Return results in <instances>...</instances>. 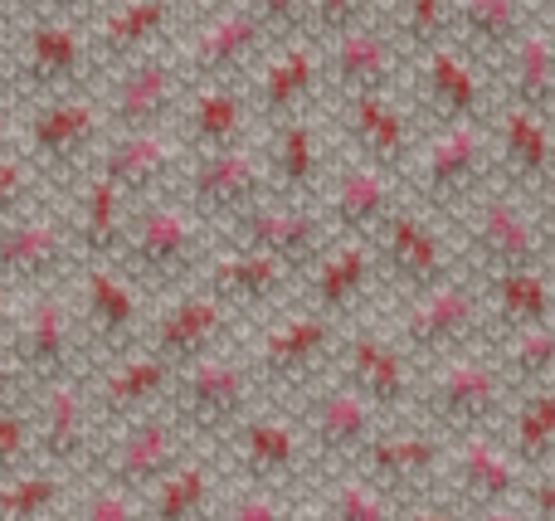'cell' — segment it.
Segmentation results:
<instances>
[{
    "label": "cell",
    "mask_w": 555,
    "mask_h": 521,
    "mask_svg": "<svg viewBox=\"0 0 555 521\" xmlns=\"http://www.w3.org/2000/svg\"><path fill=\"white\" fill-rule=\"evenodd\" d=\"M351 322L317 312L312 302L293 298L287 308L269 312V317L249 322L244 331V351H249L254 370H259L263 400H293L297 390L317 386L336 370L341 341Z\"/></svg>",
    "instance_id": "obj_2"
},
{
    "label": "cell",
    "mask_w": 555,
    "mask_h": 521,
    "mask_svg": "<svg viewBox=\"0 0 555 521\" xmlns=\"http://www.w3.org/2000/svg\"><path fill=\"white\" fill-rule=\"evenodd\" d=\"M478 278H482V298H488V337L492 341L555 317L551 263H521V269L478 273Z\"/></svg>",
    "instance_id": "obj_41"
},
{
    "label": "cell",
    "mask_w": 555,
    "mask_h": 521,
    "mask_svg": "<svg viewBox=\"0 0 555 521\" xmlns=\"http://www.w3.org/2000/svg\"><path fill=\"white\" fill-rule=\"evenodd\" d=\"M20 136H25V107H20L15 97L0 88V152L20 146Z\"/></svg>",
    "instance_id": "obj_58"
},
{
    "label": "cell",
    "mask_w": 555,
    "mask_h": 521,
    "mask_svg": "<svg viewBox=\"0 0 555 521\" xmlns=\"http://www.w3.org/2000/svg\"><path fill=\"white\" fill-rule=\"evenodd\" d=\"M273 44V29L244 0L195 5V15L185 19L181 39H176L191 78H240V83H249V74Z\"/></svg>",
    "instance_id": "obj_16"
},
{
    "label": "cell",
    "mask_w": 555,
    "mask_h": 521,
    "mask_svg": "<svg viewBox=\"0 0 555 521\" xmlns=\"http://www.w3.org/2000/svg\"><path fill=\"white\" fill-rule=\"evenodd\" d=\"M414 107L429 127L443 122H468V117H492L488 113V64L478 54L443 39V44L414 54Z\"/></svg>",
    "instance_id": "obj_28"
},
{
    "label": "cell",
    "mask_w": 555,
    "mask_h": 521,
    "mask_svg": "<svg viewBox=\"0 0 555 521\" xmlns=\"http://www.w3.org/2000/svg\"><path fill=\"white\" fill-rule=\"evenodd\" d=\"M336 376L346 386H356L375 409H385L390 419L420 415V386H424V366L410 356L395 331H380L371 322L356 317L346 327L341 356H336Z\"/></svg>",
    "instance_id": "obj_21"
},
{
    "label": "cell",
    "mask_w": 555,
    "mask_h": 521,
    "mask_svg": "<svg viewBox=\"0 0 555 521\" xmlns=\"http://www.w3.org/2000/svg\"><path fill=\"white\" fill-rule=\"evenodd\" d=\"M181 195L215 224L224 230L230 220H240L249 205H259L263 195H273L269 185V161L263 146H230V152H210V156H191L181 175Z\"/></svg>",
    "instance_id": "obj_29"
},
{
    "label": "cell",
    "mask_w": 555,
    "mask_h": 521,
    "mask_svg": "<svg viewBox=\"0 0 555 521\" xmlns=\"http://www.w3.org/2000/svg\"><path fill=\"white\" fill-rule=\"evenodd\" d=\"M385 19L410 54L453 39V0H385Z\"/></svg>",
    "instance_id": "obj_48"
},
{
    "label": "cell",
    "mask_w": 555,
    "mask_h": 521,
    "mask_svg": "<svg viewBox=\"0 0 555 521\" xmlns=\"http://www.w3.org/2000/svg\"><path fill=\"white\" fill-rule=\"evenodd\" d=\"M404 195H410L404 175L385 171V166L365 161V156H356V152H346V156L336 152L332 175H326V191L317 205L326 210V220H332L336 234H365V239H375L380 224L400 210Z\"/></svg>",
    "instance_id": "obj_32"
},
{
    "label": "cell",
    "mask_w": 555,
    "mask_h": 521,
    "mask_svg": "<svg viewBox=\"0 0 555 521\" xmlns=\"http://www.w3.org/2000/svg\"><path fill=\"white\" fill-rule=\"evenodd\" d=\"M83 253L64 220L59 200H35L15 220L0 224V278H10L20 292L64 288L78 273Z\"/></svg>",
    "instance_id": "obj_19"
},
{
    "label": "cell",
    "mask_w": 555,
    "mask_h": 521,
    "mask_svg": "<svg viewBox=\"0 0 555 521\" xmlns=\"http://www.w3.org/2000/svg\"><path fill=\"white\" fill-rule=\"evenodd\" d=\"M521 507H527L531 517H546V521H555V468H546V473H531V478H527V497H521Z\"/></svg>",
    "instance_id": "obj_57"
},
{
    "label": "cell",
    "mask_w": 555,
    "mask_h": 521,
    "mask_svg": "<svg viewBox=\"0 0 555 521\" xmlns=\"http://www.w3.org/2000/svg\"><path fill=\"white\" fill-rule=\"evenodd\" d=\"M220 239L230 244H249V249H263L273 259H283L293 273H307L317 263V253L336 239L332 220L317 200H287V195H263L259 205L230 220L220 230Z\"/></svg>",
    "instance_id": "obj_26"
},
{
    "label": "cell",
    "mask_w": 555,
    "mask_h": 521,
    "mask_svg": "<svg viewBox=\"0 0 555 521\" xmlns=\"http://www.w3.org/2000/svg\"><path fill=\"white\" fill-rule=\"evenodd\" d=\"M244 5L273 29V39L312 35V0H244Z\"/></svg>",
    "instance_id": "obj_54"
},
{
    "label": "cell",
    "mask_w": 555,
    "mask_h": 521,
    "mask_svg": "<svg viewBox=\"0 0 555 521\" xmlns=\"http://www.w3.org/2000/svg\"><path fill=\"white\" fill-rule=\"evenodd\" d=\"M244 331H249V322H244L220 292L205 288V283H191V288L156 302L146 347L162 351V356L181 370V366H191V361L215 356V351H224V347H240Z\"/></svg>",
    "instance_id": "obj_22"
},
{
    "label": "cell",
    "mask_w": 555,
    "mask_h": 521,
    "mask_svg": "<svg viewBox=\"0 0 555 521\" xmlns=\"http://www.w3.org/2000/svg\"><path fill=\"white\" fill-rule=\"evenodd\" d=\"M20 298H25V292H20L10 278H0V341L10 337V322H15V312H20Z\"/></svg>",
    "instance_id": "obj_60"
},
{
    "label": "cell",
    "mask_w": 555,
    "mask_h": 521,
    "mask_svg": "<svg viewBox=\"0 0 555 521\" xmlns=\"http://www.w3.org/2000/svg\"><path fill=\"white\" fill-rule=\"evenodd\" d=\"M224 493H230L224 454L201 444L142 497V521H215Z\"/></svg>",
    "instance_id": "obj_40"
},
{
    "label": "cell",
    "mask_w": 555,
    "mask_h": 521,
    "mask_svg": "<svg viewBox=\"0 0 555 521\" xmlns=\"http://www.w3.org/2000/svg\"><path fill=\"white\" fill-rule=\"evenodd\" d=\"M68 298H74L93 366L142 347L146 331H152L156 298L117 259H83L78 273L68 278Z\"/></svg>",
    "instance_id": "obj_8"
},
{
    "label": "cell",
    "mask_w": 555,
    "mask_h": 521,
    "mask_svg": "<svg viewBox=\"0 0 555 521\" xmlns=\"http://www.w3.org/2000/svg\"><path fill=\"white\" fill-rule=\"evenodd\" d=\"M215 244H220V230H215L181 191H166V195H152V200L132 205V220H127V239H122V249H117V263L162 302V298H171V292L201 283Z\"/></svg>",
    "instance_id": "obj_1"
},
{
    "label": "cell",
    "mask_w": 555,
    "mask_h": 521,
    "mask_svg": "<svg viewBox=\"0 0 555 521\" xmlns=\"http://www.w3.org/2000/svg\"><path fill=\"white\" fill-rule=\"evenodd\" d=\"M527 25V0H453V39L488 68L502 64Z\"/></svg>",
    "instance_id": "obj_43"
},
{
    "label": "cell",
    "mask_w": 555,
    "mask_h": 521,
    "mask_svg": "<svg viewBox=\"0 0 555 521\" xmlns=\"http://www.w3.org/2000/svg\"><path fill=\"white\" fill-rule=\"evenodd\" d=\"M74 487H78V473H64V468H49V464H29L25 473H15V478L0 483V521L64 517Z\"/></svg>",
    "instance_id": "obj_46"
},
{
    "label": "cell",
    "mask_w": 555,
    "mask_h": 521,
    "mask_svg": "<svg viewBox=\"0 0 555 521\" xmlns=\"http://www.w3.org/2000/svg\"><path fill=\"white\" fill-rule=\"evenodd\" d=\"M502 83L507 103H527L541 113H555V35L546 25H527L521 39L502 54V64L492 68Z\"/></svg>",
    "instance_id": "obj_42"
},
{
    "label": "cell",
    "mask_w": 555,
    "mask_h": 521,
    "mask_svg": "<svg viewBox=\"0 0 555 521\" xmlns=\"http://www.w3.org/2000/svg\"><path fill=\"white\" fill-rule=\"evenodd\" d=\"M88 386H93V405H98V419H103V434L117 425H132L142 415H156V409L171 405V390H176V366L142 347L122 351L113 361H98L88 370Z\"/></svg>",
    "instance_id": "obj_31"
},
{
    "label": "cell",
    "mask_w": 555,
    "mask_h": 521,
    "mask_svg": "<svg viewBox=\"0 0 555 521\" xmlns=\"http://www.w3.org/2000/svg\"><path fill=\"white\" fill-rule=\"evenodd\" d=\"M283 405L297 415V425H302L322 473L326 468H351L356 458L365 454V444L390 425V415L375 409L356 386H346L336 370L326 380H317V386L297 390V395L283 400Z\"/></svg>",
    "instance_id": "obj_17"
},
{
    "label": "cell",
    "mask_w": 555,
    "mask_h": 521,
    "mask_svg": "<svg viewBox=\"0 0 555 521\" xmlns=\"http://www.w3.org/2000/svg\"><path fill=\"white\" fill-rule=\"evenodd\" d=\"M395 337L410 347V356L420 366L453 356V351H468L488 337V298H482V278L478 273H449L443 283L424 292L400 298L395 312Z\"/></svg>",
    "instance_id": "obj_11"
},
{
    "label": "cell",
    "mask_w": 555,
    "mask_h": 521,
    "mask_svg": "<svg viewBox=\"0 0 555 521\" xmlns=\"http://www.w3.org/2000/svg\"><path fill=\"white\" fill-rule=\"evenodd\" d=\"M93 83H98V58H93V35H88L83 19H15L10 25L0 88L20 107L54 93H74V88H93Z\"/></svg>",
    "instance_id": "obj_3"
},
{
    "label": "cell",
    "mask_w": 555,
    "mask_h": 521,
    "mask_svg": "<svg viewBox=\"0 0 555 521\" xmlns=\"http://www.w3.org/2000/svg\"><path fill=\"white\" fill-rule=\"evenodd\" d=\"M103 5L107 0H5L15 19H83V25H93Z\"/></svg>",
    "instance_id": "obj_55"
},
{
    "label": "cell",
    "mask_w": 555,
    "mask_h": 521,
    "mask_svg": "<svg viewBox=\"0 0 555 521\" xmlns=\"http://www.w3.org/2000/svg\"><path fill=\"white\" fill-rule=\"evenodd\" d=\"M10 25H15V19H10V10H5V0H0V64H5V44H10Z\"/></svg>",
    "instance_id": "obj_61"
},
{
    "label": "cell",
    "mask_w": 555,
    "mask_h": 521,
    "mask_svg": "<svg viewBox=\"0 0 555 521\" xmlns=\"http://www.w3.org/2000/svg\"><path fill=\"white\" fill-rule=\"evenodd\" d=\"M410 68H414V54L400 44L385 10L375 19H365V25L346 29V35L322 39L326 103L356 97V93H400Z\"/></svg>",
    "instance_id": "obj_23"
},
{
    "label": "cell",
    "mask_w": 555,
    "mask_h": 521,
    "mask_svg": "<svg viewBox=\"0 0 555 521\" xmlns=\"http://www.w3.org/2000/svg\"><path fill=\"white\" fill-rule=\"evenodd\" d=\"M107 142V113L98 88H74V93L39 97L25 107V156L44 175L49 191H64L68 181L98 166V152Z\"/></svg>",
    "instance_id": "obj_6"
},
{
    "label": "cell",
    "mask_w": 555,
    "mask_h": 521,
    "mask_svg": "<svg viewBox=\"0 0 555 521\" xmlns=\"http://www.w3.org/2000/svg\"><path fill=\"white\" fill-rule=\"evenodd\" d=\"M443 214L420 205L414 195H404L400 210L380 224L375 234V253H380V278L395 298H410V292H424L434 283H443L449 273H459V253H453V234L443 230Z\"/></svg>",
    "instance_id": "obj_18"
},
{
    "label": "cell",
    "mask_w": 555,
    "mask_h": 521,
    "mask_svg": "<svg viewBox=\"0 0 555 521\" xmlns=\"http://www.w3.org/2000/svg\"><path fill=\"white\" fill-rule=\"evenodd\" d=\"M220 454H224V468H230L234 483L278 487V493L297 497V503H307V487L322 473L302 425H297V415L283 400H259V405L230 429Z\"/></svg>",
    "instance_id": "obj_4"
},
{
    "label": "cell",
    "mask_w": 555,
    "mask_h": 521,
    "mask_svg": "<svg viewBox=\"0 0 555 521\" xmlns=\"http://www.w3.org/2000/svg\"><path fill=\"white\" fill-rule=\"evenodd\" d=\"M492 152H498V181L537 195L555 175V113L527 103H507L492 113Z\"/></svg>",
    "instance_id": "obj_38"
},
{
    "label": "cell",
    "mask_w": 555,
    "mask_h": 521,
    "mask_svg": "<svg viewBox=\"0 0 555 521\" xmlns=\"http://www.w3.org/2000/svg\"><path fill=\"white\" fill-rule=\"evenodd\" d=\"M502 439L527 473L555 468V386L517 390L502 415Z\"/></svg>",
    "instance_id": "obj_44"
},
{
    "label": "cell",
    "mask_w": 555,
    "mask_h": 521,
    "mask_svg": "<svg viewBox=\"0 0 555 521\" xmlns=\"http://www.w3.org/2000/svg\"><path fill=\"white\" fill-rule=\"evenodd\" d=\"M29 464H39L29 400H20V405H0V483L15 478V473H25Z\"/></svg>",
    "instance_id": "obj_51"
},
{
    "label": "cell",
    "mask_w": 555,
    "mask_h": 521,
    "mask_svg": "<svg viewBox=\"0 0 555 521\" xmlns=\"http://www.w3.org/2000/svg\"><path fill=\"white\" fill-rule=\"evenodd\" d=\"M259 146H263V161H269L273 195H287V200H322L326 175H332V146H326L322 107L263 127Z\"/></svg>",
    "instance_id": "obj_36"
},
{
    "label": "cell",
    "mask_w": 555,
    "mask_h": 521,
    "mask_svg": "<svg viewBox=\"0 0 555 521\" xmlns=\"http://www.w3.org/2000/svg\"><path fill=\"white\" fill-rule=\"evenodd\" d=\"M531 200H537V220H541V234H546V249H551V263H555V175L531 195Z\"/></svg>",
    "instance_id": "obj_59"
},
{
    "label": "cell",
    "mask_w": 555,
    "mask_h": 521,
    "mask_svg": "<svg viewBox=\"0 0 555 521\" xmlns=\"http://www.w3.org/2000/svg\"><path fill=\"white\" fill-rule=\"evenodd\" d=\"M195 5H201V0H195Z\"/></svg>",
    "instance_id": "obj_62"
},
{
    "label": "cell",
    "mask_w": 555,
    "mask_h": 521,
    "mask_svg": "<svg viewBox=\"0 0 555 521\" xmlns=\"http://www.w3.org/2000/svg\"><path fill=\"white\" fill-rule=\"evenodd\" d=\"M59 205H64V220H68V230H74L83 259H117L137 200L103 166H88L78 181H68L64 191H59Z\"/></svg>",
    "instance_id": "obj_39"
},
{
    "label": "cell",
    "mask_w": 555,
    "mask_h": 521,
    "mask_svg": "<svg viewBox=\"0 0 555 521\" xmlns=\"http://www.w3.org/2000/svg\"><path fill=\"white\" fill-rule=\"evenodd\" d=\"M93 88L103 97L107 132H156V127H176L185 93H191V74L181 64V49L166 44L98 74Z\"/></svg>",
    "instance_id": "obj_15"
},
{
    "label": "cell",
    "mask_w": 555,
    "mask_h": 521,
    "mask_svg": "<svg viewBox=\"0 0 555 521\" xmlns=\"http://www.w3.org/2000/svg\"><path fill=\"white\" fill-rule=\"evenodd\" d=\"M176 136L191 156L259 142L249 83H240V78H191V93H185L181 117H176Z\"/></svg>",
    "instance_id": "obj_33"
},
{
    "label": "cell",
    "mask_w": 555,
    "mask_h": 521,
    "mask_svg": "<svg viewBox=\"0 0 555 521\" xmlns=\"http://www.w3.org/2000/svg\"><path fill=\"white\" fill-rule=\"evenodd\" d=\"M249 97L259 132L283 117L312 113L326 107V78H322V39L317 35H293L278 39L269 54L259 58V68L249 74Z\"/></svg>",
    "instance_id": "obj_27"
},
{
    "label": "cell",
    "mask_w": 555,
    "mask_h": 521,
    "mask_svg": "<svg viewBox=\"0 0 555 521\" xmlns=\"http://www.w3.org/2000/svg\"><path fill=\"white\" fill-rule=\"evenodd\" d=\"M449 448L453 439L439 425H429L420 415H404V419H390L351 468H361L375 487H385L400 503V512H414V507H434V497H439Z\"/></svg>",
    "instance_id": "obj_12"
},
{
    "label": "cell",
    "mask_w": 555,
    "mask_h": 521,
    "mask_svg": "<svg viewBox=\"0 0 555 521\" xmlns=\"http://www.w3.org/2000/svg\"><path fill=\"white\" fill-rule=\"evenodd\" d=\"M326 113H332L336 136H341L346 152L404 175V185H410V166L420 156V117H414V103H404L400 93H356V97L326 103Z\"/></svg>",
    "instance_id": "obj_25"
},
{
    "label": "cell",
    "mask_w": 555,
    "mask_h": 521,
    "mask_svg": "<svg viewBox=\"0 0 555 521\" xmlns=\"http://www.w3.org/2000/svg\"><path fill=\"white\" fill-rule=\"evenodd\" d=\"M195 15V0H107L93 15L88 35H93V58L98 74L117 64H132V58L166 49L171 35L181 29V19Z\"/></svg>",
    "instance_id": "obj_35"
},
{
    "label": "cell",
    "mask_w": 555,
    "mask_h": 521,
    "mask_svg": "<svg viewBox=\"0 0 555 521\" xmlns=\"http://www.w3.org/2000/svg\"><path fill=\"white\" fill-rule=\"evenodd\" d=\"M527 468L517 464V454L507 448V439L498 429H473L459 434L449 448V468L434 507L449 512H478V517H507L527 497Z\"/></svg>",
    "instance_id": "obj_14"
},
{
    "label": "cell",
    "mask_w": 555,
    "mask_h": 521,
    "mask_svg": "<svg viewBox=\"0 0 555 521\" xmlns=\"http://www.w3.org/2000/svg\"><path fill=\"white\" fill-rule=\"evenodd\" d=\"M205 288H215L244 322H259L269 312L287 308V302L302 292V273H293L283 259L263 249H249V244H230L220 239L201 273Z\"/></svg>",
    "instance_id": "obj_30"
},
{
    "label": "cell",
    "mask_w": 555,
    "mask_h": 521,
    "mask_svg": "<svg viewBox=\"0 0 555 521\" xmlns=\"http://www.w3.org/2000/svg\"><path fill=\"white\" fill-rule=\"evenodd\" d=\"M453 230L463 239V259L473 263V273H502L521 269V263H551L546 234L537 220V200L517 185H482L459 214Z\"/></svg>",
    "instance_id": "obj_9"
},
{
    "label": "cell",
    "mask_w": 555,
    "mask_h": 521,
    "mask_svg": "<svg viewBox=\"0 0 555 521\" xmlns=\"http://www.w3.org/2000/svg\"><path fill=\"white\" fill-rule=\"evenodd\" d=\"M512 395L517 390H512L492 341H478V347L453 351V356L424 366L420 419L439 425L449 439L473 434V429H502Z\"/></svg>",
    "instance_id": "obj_5"
},
{
    "label": "cell",
    "mask_w": 555,
    "mask_h": 521,
    "mask_svg": "<svg viewBox=\"0 0 555 521\" xmlns=\"http://www.w3.org/2000/svg\"><path fill=\"white\" fill-rule=\"evenodd\" d=\"M307 507L326 521H385L400 512L385 487H375L361 468H326L317 473V483L307 487Z\"/></svg>",
    "instance_id": "obj_45"
},
{
    "label": "cell",
    "mask_w": 555,
    "mask_h": 521,
    "mask_svg": "<svg viewBox=\"0 0 555 521\" xmlns=\"http://www.w3.org/2000/svg\"><path fill=\"white\" fill-rule=\"evenodd\" d=\"M35 395V386H29V376L20 370V361L10 356V347L0 341V405H20V400Z\"/></svg>",
    "instance_id": "obj_56"
},
{
    "label": "cell",
    "mask_w": 555,
    "mask_h": 521,
    "mask_svg": "<svg viewBox=\"0 0 555 521\" xmlns=\"http://www.w3.org/2000/svg\"><path fill=\"white\" fill-rule=\"evenodd\" d=\"M44 175L35 171V161L25 156V146H10V152H0V224L15 220L20 210H29V205L44 195Z\"/></svg>",
    "instance_id": "obj_50"
},
{
    "label": "cell",
    "mask_w": 555,
    "mask_h": 521,
    "mask_svg": "<svg viewBox=\"0 0 555 521\" xmlns=\"http://www.w3.org/2000/svg\"><path fill=\"white\" fill-rule=\"evenodd\" d=\"M5 347H10V356L20 361V370L29 376L35 390L93 370L74 298H68V283L64 288H44V292H25V298H20V312H15V322H10Z\"/></svg>",
    "instance_id": "obj_13"
},
{
    "label": "cell",
    "mask_w": 555,
    "mask_h": 521,
    "mask_svg": "<svg viewBox=\"0 0 555 521\" xmlns=\"http://www.w3.org/2000/svg\"><path fill=\"white\" fill-rule=\"evenodd\" d=\"M380 253H375V239L365 234H336L317 263L302 273V292L297 298L312 302L317 312H332L341 322H356L365 308H371L375 288H380Z\"/></svg>",
    "instance_id": "obj_34"
},
{
    "label": "cell",
    "mask_w": 555,
    "mask_h": 521,
    "mask_svg": "<svg viewBox=\"0 0 555 521\" xmlns=\"http://www.w3.org/2000/svg\"><path fill=\"white\" fill-rule=\"evenodd\" d=\"M263 400L259 386V370H254L249 351L240 347H224L215 356H201L191 366L176 370V390H171V415L191 429L201 444L220 448L230 439V429L249 415L254 405Z\"/></svg>",
    "instance_id": "obj_10"
},
{
    "label": "cell",
    "mask_w": 555,
    "mask_h": 521,
    "mask_svg": "<svg viewBox=\"0 0 555 521\" xmlns=\"http://www.w3.org/2000/svg\"><path fill=\"white\" fill-rule=\"evenodd\" d=\"M64 521H142V497L127 493L117 483H103V478L83 473L64 507Z\"/></svg>",
    "instance_id": "obj_49"
},
{
    "label": "cell",
    "mask_w": 555,
    "mask_h": 521,
    "mask_svg": "<svg viewBox=\"0 0 555 521\" xmlns=\"http://www.w3.org/2000/svg\"><path fill=\"white\" fill-rule=\"evenodd\" d=\"M498 181V152H492V117L429 127L420 142V156L410 166V195L443 220L463 210L482 185Z\"/></svg>",
    "instance_id": "obj_7"
},
{
    "label": "cell",
    "mask_w": 555,
    "mask_h": 521,
    "mask_svg": "<svg viewBox=\"0 0 555 521\" xmlns=\"http://www.w3.org/2000/svg\"><path fill=\"white\" fill-rule=\"evenodd\" d=\"M492 351H498L512 390L555 386V317L537 322V327H527V331H512V337H498Z\"/></svg>",
    "instance_id": "obj_47"
},
{
    "label": "cell",
    "mask_w": 555,
    "mask_h": 521,
    "mask_svg": "<svg viewBox=\"0 0 555 521\" xmlns=\"http://www.w3.org/2000/svg\"><path fill=\"white\" fill-rule=\"evenodd\" d=\"M195 448H201V439H195L171 409H156V415L132 419V425L107 429L103 448H98L88 473L103 478V483L127 487V493H137V497H146L181 458H191Z\"/></svg>",
    "instance_id": "obj_20"
},
{
    "label": "cell",
    "mask_w": 555,
    "mask_h": 521,
    "mask_svg": "<svg viewBox=\"0 0 555 521\" xmlns=\"http://www.w3.org/2000/svg\"><path fill=\"white\" fill-rule=\"evenodd\" d=\"M185 142L176 136V127H156V132H107L98 166L122 185L132 200H152V195L181 191L185 175Z\"/></svg>",
    "instance_id": "obj_37"
},
{
    "label": "cell",
    "mask_w": 555,
    "mask_h": 521,
    "mask_svg": "<svg viewBox=\"0 0 555 521\" xmlns=\"http://www.w3.org/2000/svg\"><path fill=\"white\" fill-rule=\"evenodd\" d=\"M297 507V497L278 493V487H259V483H234L230 478V493H224L220 512L215 521H278Z\"/></svg>",
    "instance_id": "obj_52"
},
{
    "label": "cell",
    "mask_w": 555,
    "mask_h": 521,
    "mask_svg": "<svg viewBox=\"0 0 555 521\" xmlns=\"http://www.w3.org/2000/svg\"><path fill=\"white\" fill-rule=\"evenodd\" d=\"M385 10V0H312V35L317 39H336L346 29L365 25Z\"/></svg>",
    "instance_id": "obj_53"
},
{
    "label": "cell",
    "mask_w": 555,
    "mask_h": 521,
    "mask_svg": "<svg viewBox=\"0 0 555 521\" xmlns=\"http://www.w3.org/2000/svg\"><path fill=\"white\" fill-rule=\"evenodd\" d=\"M29 415H35L39 464L64 468V473H78V478L93 468L98 448H103V419H98L88 376H68V380H54V386H39L35 395H29Z\"/></svg>",
    "instance_id": "obj_24"
}]
</instances>
